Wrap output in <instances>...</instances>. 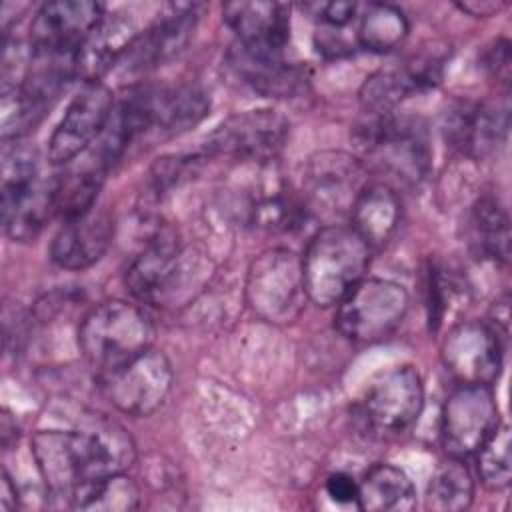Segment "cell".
<instances>
[{"label": "cell", "mask_w": 512, "mask_h": 512, "mask_svg": "<svg viewBox=\"0 0 512 512\" xmlns=\"http://www.w3.org/2000/svg\"><path fill=\"white\" fill-rule=\"evenodd\" d=\"M308 298L302 258L288 248H270L258 254L246 274V302L250 310L270 324L298 318Z\"/></svg>", "instance_id": "cell-6"}, {"label": "cell", "mask_w": 512, "mask_h": 512, "mask_svg": "<svg viewBox=\"0 0 512 512\" xmlns=\"http://www.w3.org/2000/svg\"><path fill=\"white\" fill-rule=\"evenodd\" d=\"M370 246L344 224L320 228L306 246L302 258L308 298L322 306H338L340 300L364 278L370 264Z\"/></svg>", "instance_id": "cell-3"}, {"label": "cell", "mask_w": 512, "mask_h": 512, "mask_svg": "<svg viewBox=\"0 0 512 512\" xmlns=\"http://www.w3.org/2000/svg\"><path fill=\"white\" fill-rule=\"evenodd\" d=\"M290 124L276 110H246L220 122L204 140V156L250 162L272 160L288 138Z\"/></svg>", "instance_id": "cell-12"}, {"label": "cell", "mask_w": 512, "mask_h": 512, "mask_svg": "<svg viewBox=\"0 0 512 512\" xmlns=\"http://www.w3.org/2000/svg\"><path fill=\"white\" fill-rule=\"evenodd\" d=\"M356 506L366 512H406L416 506V488L402 468L376 464L358 482Z\"/></svg>", "instance_id": "cell-25"}, {"label": "cell", "mask_w": 512, "mask_h": 512, "mask_svg": "<svg viewBox=\"0 0 512 512\" xmlns=\"http://www.w3.org/2000/svg\"><path fill=\"white\" fill-rule=\"evenodd\" d=\"M442 364L458 384L492 386L502 372V336L484 322L468 320L448 330L442 348Z\"/></svg>", "instance_id": "cell-14"}, {"label": "cell", "mask_w": 512, "mask_h": 512, "mask_svg": "<svg viewBox=\"0 0 512 512\" xmlns=\"http://www.w3.org/2000/svg\"><path fill=\"white\" fill-rule=\"evenodd\" d=\"M402 204L396 190L386 182H372L362 188L350 210L352 230L370 246L382 248L400 224Z\"/></svg>", "instance_id": "cell-22"}, {"label": "cell", "mask_w": 512, "mask_h": 512, "mask_svg": "<svg viewBox=\"0 0 512 512\" xmlns=\"http://www.w3.org/2000/svg\"><path fill=\"white\" fill-rule=\"evenodd\" d=\"M424 406V384L412 366H398L372 382L364 394L358 416L372 436L406 432Z\"/></svg>", "instance_id": "cell-10"}, {"label": "cell", "mask_w": 512, "mask_h": 512, "mask_svg": "<svg viewBox=\"0 0 512 512\" xmlns=\"http://www.w3.org/2000/svg\"><path fill=\"white\" fill-rule=\"evenodd\" d=\"M0 508L2 510H12L18 506V492L16 486L10 482V476L4 472L2 476V486H0Z\"/></svg>", "instance_id": "cell-35"}, {"label": "cell", "mask_w": 512, "mask_h": 512, "mask_svg": "<svg viewBox=\"0 0 512 512\" xmlns=\"http://www.w3.org/2000/svg\"><path fill=\"white\" fill-rule=\"evenodd\" d=\"M140 504V490L124 472L96 480L70 498V506L88 512H126Z\"/></svg>", "instance_id": "cell-29"}, {"label": "cell", "mask_w": 512, "mask_h": 512, "mask_svg": "<svg viewBox=\"0 0 512 512\" xmlns=\"http://www.w3.org/2000/svg\"><path fill=\"white\" fill-rule=\"evenodd\" d=\"M408 30V20L398 6L374 2L360 16L356 38L362 48L384 54L398 48L406 40Z\"/></svg>", "instance_id": "cell-28"}, {"label": "cell", "mask_w": 512, "mask_h": 512, "mask_svg": "<svg viewBox=\"0 0 512 512\" xmlns=\"http://www.w3.org/2000/svg\"><path fill=\"white\" fill-rule=\"evenodd\" d=\"M440 78L436 60H412L402 68L380 70L366 78L360 102L368 114H388L414 92L432 88Z\"/></svg>", "instance_id": "cell-21"}, {"label": "cell", "mask_w": 512, "mask_h": 512, "mask_svg": "<svg viewBox=\"0 0 512 512\" xmlns=\"http://www.w3.org/2000/svg\"><path fill=\"white\" fill-rule=\"evenodd\" d=\"M366 184V166L358 158L334 150L318 152L306 164L300 198L308 216L338 218L350 214Z\"/></svg>", "instance_id": "cell-9"}, {"label": "cell", "mask_w": 512, "mask_h": 512, "mask_svg": "<svg viewBox=\"0 0 512 512\" xmlns=\"http://www.w3.org/2000/svg\"><path fill=\"white\" fill-rule=\"evenodd\" d=\"M228 60L242 82L262 96L292 98L306 90V70L286 60L284 52H256L236 44Z\"/></svg>", "instance_id": "cell-20"}, {"label": "cell", "mask_w": 512, "mask_h": 512, "mask_svg": "<svg viewBox=\"0 0 512 512\" xmlns=\"http://www.w3.org/2000/svg\"><path fill=\"white\" fill-rule=\"evenodd\" d=\"M56 214V176H40L26 190L2 198V222L12 240L34 238Z\"/></svg>", "instance_id": "cell-24"}, {"label": "cell", "mask_w": 512, "mask_h": 512, "mask_svg": "<svg viewBox=\"0 0 512 512\" xmlns=\"http://www.w3.org/2000/svg\"><path fill=\"white\" fill-rule=\"evenodd\" d=\"M154 342V324L136 304L106 300L96 304L80 322L78 348L86 362L98 372L114 370Z\"/></svg>", "instance_id": "cell-4"}, {"label": "cell", "mask_w": 512, "mask_h": 512, "mask_svg": "<svg viewBox=\"0 0 512 512\" xmlns=\"http://www.w3.org/2000/svg\"><path fill=\"white\" fill-rule=\"evenodd\" d=\"M18 436V428H16V422L12 420V416L8 414V410L2 412V418H0V438H2V446L8 450L12 440H16Z\"/></svg>", "instance_id": "cell-36"}, {"label": "cell", "mask_w": 512, "mask_h": 512, "mask_svg": "<svg viewBox=\"0 0 512 512\" xmlns=\"http://www.w3.org/2000/svg\"><path fill=\"white\" fill-rule=\"evenodd\" d=\"M474 500V480L462 458L448 456L438 462L426 490V506L438 512H458L470 508Z\"/></svg>", "instance_id": "cell-27"}, {"label": "cell", "mask_w": 512, "mask_h": 512, "mask_svg": "<svg viewBox=\"0 0 512 512\" xmlns=\"http://www.w3.org/2000/svg\"><path fill=\"white\" fill-rule=\"evenodd\" d=\"M470 244L478 256L506 264L510 258V220L494 198H480L470 216Z\"/></svg>", "instance_id": "cell-26"}, {"label": "cell", "mask_w": 512, "mask_h": 512, "mask_svg": "<svg viewBox=\"0 0 512 512\" xmlns=\"http://www.w3.org/2000/svg\"><path fill=\"white\" fill-rule=\"evenodd\" d=\"M114 238V216L106 206L94 204L86 212L66 218L50 244V258L66 270L96 264Z\"/></svg>", "instance_id": "cell-16"}, {"label": "cell", "mask_w": 512, "mask_h": 512, "mask_svg": "<svg viewBox=\"0 0 512 512\" xmlns=\"http://www.w3.org/2000/svg\"><path fill=\"white\" fill-rule=\"evenodd\" d=\"M476 468L482 484L490 490H504L512 476V456H510V430L506 424L490 434V438L476 452Z\"/></svg>", "instance_id": "cell-30"}, {"label": "cell", "mask_w": 512, "mask_h": 512, "mask_svg": "<svg viewBox=\"0 0 512 512\" xmlns=\"http://www.w3.org/2000/svg\"><path fill=\"white\" fill-rule=\"evenodd\" d=\"M324 490L336 504H356L358 500V482L346 472H334L326 478Z\"/></svg>", "instance_id": "cell-32"}, {"label": "cell", "mask_w": 512, "mask_h": 512, "mask_svg": "<svg viewBox=\"0 0 512 512\" xmlns=\"http://www.w3.org/2000/svg\"><path fill=\"white\" fill-rule=\"evenodd\" d=\"M226 24L238 44L256 52H284L290 36V8L280 2H228Z\"/></svg>", "instance_id": "cell-19"}, {"label": "cell", "mask_w": 512, "mask_h": 512, "mask_svg": "<svg viewBox=\"0 0 512 512\" xmlns=\"http://www.w3.org/2000/svg\"><path fill=\"white\" fill-rule=\"evenodd\" d=\"M104 16V4L92 0L46 2L32 18L30 48L58 54L78 52Z\"/></svg>", "instance_id": "cell-15"}, {"label": "cell", "mask_w": 512, "mask_h": 512, "mask_svg": "<svg viewBox=\"0 0 512 512\" xmlns=\"http://www.w3.org/2000/svg\"><path fill=\"white\" fill-rule=\"evenodd\" d=\"M482 62L486 72L496 78L502 84L510 82V64H512V56H510V42L506 38H498L494 40L482 54Z\"/></svg>", "instance_id": "cell-31"}, {"label": "cell", "mask_w": 512, "mask_h": 512, "mask_svg": "<svg viewBox=\"0 0 512 512\" xmlns=\"http://www.w3.org/2000/svg\"><path fill=\"white\" fill-rule=\"evenodd\" d=\"M114 112L112 90L100 82H84L70 100L62 120L56 124L50 142L48 158L52 164H68L84 152L106 130Z\"/></svg>", "instance_id": "cell-13"}, {"label": "cell", "mask_w": 512, "mask_h": 512, "mask_svg": "<svg viewBox=\"0 0 512 512\" xmlns=\"http://www.w3.org/2000/svg\"><path fill=\"white\" fill-rule=\"evenodd\" d=\"M316 16L320 18L322 24L330 26V28H342L346 26L358 10V4L354 2H324V4H316Z\"/></svg>", "instance_id": "cell-33"}, {"label": "cell", "mask_w": 512, "mask_h": 512, "mask_svg": "<svg viewBox=\"0 0 512 512\" xmlns=\"http://www.w3.org/2000/svg\"><path fill=\"white\" fill-rule=\"evenodd\" d=\"M356 140L378 170L402 182H420L430 164V148L424 128L394 112L370 114L356 126Z\"/></svg>", "instance_id": "cell-5"}, {"label": "cell", "mask_w": 512, "mask_h": 512, "mask_svg": "<svg viewBox=\"0 0 512 512\" xmlns=\"http://www.w3.org/2000/svg\"><path fill=\"white\" fill-rule=\"evenodd\" d=\"M410 306L404 286L384 278H362L338 304L336 328L352 342L372 344L402 324Z\"/></svg>", "instance_id": "cell-7"}, {"label": "cell", "mask_w": 512, "mask_h": 512, "mask_svg": "<svg viewBox=\"0 0 512 512\" xmlns=\"http://www.w3.org/2000/svg\"><path fill=\"white\" fill-rule=\"evenodd\" d=\"M172 380L170 360L154 348L98 376L106 400L130 416L154 414L168 398Z\"/></svg>", "instance_id": "cell-8"}, {"label": "cell", "mask_w": 512, "mask_h": 512, "mask_svg": "<svg viewBox=\"0 0 512 512\" xmlns=\"http://www.w3.org/2000/svg\"><path fill=\"white\" fill-rule=\"evenodd\" d=\"M500 424V412L492 386L458 384L446 398L440 414V438L448 456L466 458Z\"/></svg>", "instance_id": "cell-11"}, {"label": "cell", "mask_w": 512, "mask_h": 512, "mask_svg": "<svg viewBox=\"0 0 512 512\" xmlns=\"http://www.w3.org/2000/svg\"><path fill=\"white\" fill-rule=\"evenodd\" d=\"M508 132V106L458 102L446 112V142L468 156L492 152Z\"/></svg>", "instance_id": "cell-18"}, {"label": "cell", "mask_w": 512, "mask_h": 512, "mask_svg": "<svg viewBox=\"0 0 512 512\" xmlns=\"http://www.w3.org/2000/svg\"><path fill=\"white\" fill-rule=\"evenodd\" d=\"M458 8H460L462 12H468V14L476 16V18H480V16L486 18V16L496 14L500 8H504V2H490V0L478 2V0H472V2H460Z\"/></svg>", "instance_id": "cell-34"}, {"label": "cell", "mask_w": 512, "mask_h": 512, "mask_svg": "<svg viewBox=\"0 0 512 512\" xmlns=\"http://www.w3.org/2000/svg\"><path fill=\"white\" fill-rule=\"evenodd\" d=\"M196 22V6L174 8L140 32L118 62L130 74H142L162 66L184 50L196 30Z\"/></svg>", "instance_id": "cell-17"}, {"label": "cell", "mask_w": 512, "mask_h": 512, "mask_svg": "<svg viewBox=\"0 0 512 512\" xmlns=\"http://www.w3.org/2000/svg\"><path fill=\"white\" fill-rule=\"evenodd\" d=\"M138 34L132 18L124 14L104 16L76 52L78 76L84 82L98 80L124 56Z\"/></svg>", "instance_id": "cell-23"}, {"label": "cell", "mask_w": 512, "mask_h": 512, "mask_svg": "<svg viewBox=\"0 0 512 512\" xmlns=\"http://www.w3.org/2000/svg\"><path fill=\"white\" fill-rule=\"evenodd\" d=\"M30 448L48 492L68 500L96 480L126 472L136 458L130 434L100 414L86 416L74 430H38Z\"/></svg>", "instance_id": "cell-1"}, {"label": "cell", "mask_w": 512, "mask_h": 512, "mask_svg": "<svg viewBox=\"0 0 512 512\" xmlns=\"http://www.w3.org/2000/svg\"><path fill=\"white\" fill-rule=\"evenodd\" d=\"M206 254L184 248L168 226H158L126 270L128 290L152 306H176L208 280Z\"/></svg>", "instance_id": "cell-2"}]
</instances>
